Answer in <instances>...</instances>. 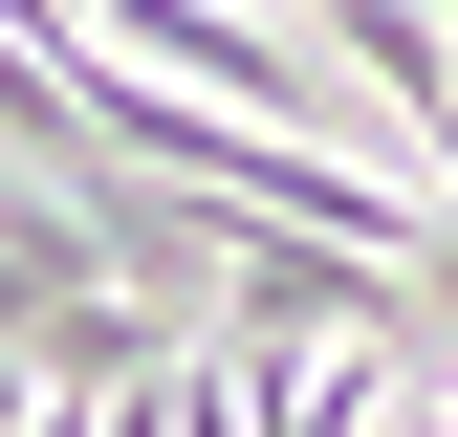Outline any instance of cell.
I'll return each mask as SVG.
<instances>
[{
  "instance_id": "cell-1",
  "label": "cell",
  "mask_w": 458,
  "mask_h": 437,
  "mask_svg": "<svg viewBox=\"0 0 458 437\" xmlns=\"http://www.w3.org/2000/svg\"><path fill=\"white\" fill-rule=\"evenodd\" d=\"M371 437H458V394H393V416H371Z\"/></svg>"
}]
</instances>
